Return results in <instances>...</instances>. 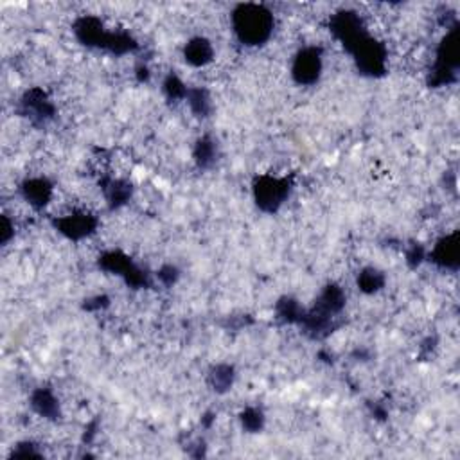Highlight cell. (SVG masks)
I'll return each mask as SVG.
<instances>
[{"label":"cell","mask_w":460,"mask_h":460,"mask_svg":"<svg viewBox=\"0 0 460 460\" xmlns=\"http://www.w3.org/2000/svg\"><path fill=\"white\" fill-rule=\"evenodd\" d=\"M241 29L239 31L243 35L250 36V38H261L263 33L266 31V17L261 11L254 9V11H246L241 17Z\"/></svg>","instance_id":"obj_1"}]
</instances>
